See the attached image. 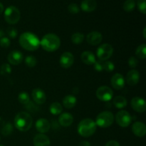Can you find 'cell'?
I'll list each match as a JSON object with an SVG mask.
<instances>
[{"mask_svg": "<svg viewBox=\"0 0 146 146\" xmlns=\"http://www.w3.org/2000/svg\"><path fill=\"white\" fill-rule=\"evenodd\" d=\"M11 73V68L9 64H4L0 68V74L3 76L9 75Z\"/></svg>", "mask_w": 146, "mask_h": 146, "instance_id": "32", "label": "cell"}, {"mask_svg": "<svg viewBox=\"0 0 146 146\" xmlns=\"http://www.w3.org/2000/svg\"><path fill=\"white\" fill-rule=\"evenodd\" d=\"M77 99L74 95H67L63 99V104L65 108H68V109H71V108H74L76 105Z\"/></svg>", "mask_w": 146, "mask_h": 146, "instance_id": "23", "label": "cell"}, {"mask_svg": "<svg viewBox=\"0 0 146 146\" xmlns=\"http://www.w3.org/2000/svg\"><path fill=\"white\" fill-rule=\"evenodd\" d=\"M20 46L25 50L34 51L40 46V40L34 33L27 31L21 34L19 39Z\"/></svg>", "mask_w": 146, "mask_h": 146, "instance_id": "1", "label": "cell"}, {"mask_svg": "<svg viewBox=\"0 0 146 146\" xmlns=\"http://www.w3.org/2000/svg\"><path fill=\"white\" fill-rule=\"evenodd\" d=\"M105 146H120V144L118 141L112 140V141H108Z\"/></svg>", "mask_w": 146, "mask_h": 146, "instance_id": "40", "label": "cell"}, {"mask_svg": "<svg viewBox=\"0 0 146 146\" xmlns=\"http://www.w3.org/2000/svg\"><path fill=\"white\" fill-rule=\"evenodd\" d=\"M36 128L40 133H45L49 131L50 123L46 118H39L36 122Z\"/></svg>", "mask_w": 146, "mask_h": 146, "instance_id": "20", "label": "cell"}, {"mask_svg": "<svg viewBox=\"0 0 146 146\" xmlns=\"http://www.w3.org/2000/svg\"><path fill=\"white\" fill-rule=\"evenodd\" d=\"M111 84L115 90H121L125 86V78L122 74H115L111 79Z\"/></svg>", "mask_w": 146, "mask_h": 146, "instance_id": "13", "label": "cell"}, {"mask_svg": "<svg viewBox=\"0 0 146 146\" xmlns=\"http://www.w3.org/2000/svg\"><path fill=\"white\" fill-rule=\"evenodd\" d=\"M94 68L96 71H104V66H103V61H96L94 64Z\"/></svg>", "mask_w": 146, "mask_h": 146, "instance_id": "39", "label": "cell"}, {"mask_svg": "<svg viewBox=\"0 0 146 146\" xmlns=\"http://www.w3.org/2000/svg\"><path fill=\"white\" fill-rule=\"evenodd\" d=\"M103 66H104V71H107V72H111L115 68V65L112 61H106L105 62L103 63Z\"/></svg>", "mask_w": 146, "mask_h": 146, "instance_id": "33", "label": "cell"}, {"mask_svg": "<svg viewBox=\"0 0 146 146\" xmlns=\"http://www.w3.org/2000/svg\"><path fill=\"white\" fill-rule=\"evenodd\" d=\"M4 32H3L2 30L0 29V38H2V37H4Z\"/></svg>", "mask_w": 146, "mask_h": 146, "instance_id": "43", "label": "cell"}, {"mask_svg": "<svg viewBox=\"0 0 146 146\" xmlns=\"http://www.w3.org/2000/svg\"><path fill=\"white\" fill-rule=\"evenodd\" d=\"M128 64L129 65V66L131 68H134L138 66V61L135 57L134 56H131L129 58H128Z\"/></svg>", "mask_w": 146, "mask_h": 146, "instance_id": "38", "label": "cell"}, {"mask_svg": "<svg viewBox=\"0 0 146 146\" xmlns=\"http://www.w3.org/2000/svg\"><path fill=\"white\" fill-rule=\"evenodd\" d=\"M140 80V74L137 70L132 69L129 71L126 76V82L128 85L133 86L138 84Z\"/></svg>", "mask_w": 146, "mask_h": 146, "instance_id": "16", "label": "cell"}, {"mask_svg": "<svg viewBox=\"0 0 146 146\" xmlns=\"http://www.w3.org/2000/svg\"><path fill=\"white\" fill-rule=\"evenodd\" d=\"M19 102L23 105H27V104L30 102V97L27 93L21 92L19 94L18 96Z\"/></svg>", "mask_w": 146, "mask_h": 146, "instance_id": "29", "label": "cell"}, {"mask_svg": "<svg viewBox=\"0 0 146 146\" xmlns=\"http://www.w3.org/2000/svg\"><path fill=\"white\" fill-rule=\"evenodd\" d=\"M21 13L18 8L14 6H9L4 11V19L8 24H16L19 22Z\"/></svg>", "mask_w": 146, "mask_h": 146, "instance_id": "6", "label": "cell"}, {"mask_svg": "<svg viewBox=\"0 0 146 146\" xmlns=\"http://www.w3.org/2000/svg\"><path fill=\"white\" fill-rule=\"evenodd\" d=\"M49 111L53 115H59L63 111L62 106L58 102H54L51 104L49 107Z\"/></svg>", "mask_w": 146, "mask_h": 146, "instance_id": "25", "label": "cell"}, {"mask_svg": "<svg viewBox=\"0 0 146 146\" xmlns=\"http://www.w3.org/2000/svg\"><path fill=\"white\" fill-rule=\"evenodd\" d=\"M11 44V41L8 37L4 36L0 38V46L3 48H8Z\"/></svg>", "mask_w": 146, "mask_h": 146, "instance_id": "37", "label": "cell"}, {"mask_svg": "<svg viewBox=\"0 0 146 146\" xmlns=\"http://www.w3.org/2000/svg\"><path fill=\"white\" fill-rule=\"evenodd\" d=\"M78 146H91V143L86 141H83L78 144Z\"/></svg>", "mask_w": 146, "mask_h": 146, "instance_id": "41", "label": "cell"}, {"mask_svg": "<svg viewBox=\"0 0 146 146\" xmlns=\"http://www.w3.org/2000/svg\"><path fill=\"white\" fill-rule=\"evenodd\" d=\"M132 131L136 136L144 137L146 134V126L142 122H135L132 125Z\"/></svg>", "mask_w": 146, "mask_h": 146, "instance_id": "18", "label": "cell"}, {"mask_svg": "<svg viewBox=\"0 0 146 146\" xmlns=\"http://www.w3.org/2000/svg\"><path fill=\"white\" fill-rule=\"evenodd\" d=\"M37 64V60L34 56L29 55L26 57L25 58V64L29 68H33Z\"/></svg>", "mask_w": 146, "mask_h": 146, "instance_id": "31", "label": "cell"}, {"mask_svg": "<svg viewBox=\"0 0 146 146\" xmlns=\"http://www.w3.org/2000/svg\"><path fill=\"white\" fill-rule=\"evenodd\" d=\"M131 105L133 109L138 113H144L146 110V104L143 98L141 97H134L131 101Z\"/></svg>", "mask_w": 146, "mask_h": 146, "instance_id": "10", "label": "cell"}, {"mask_svg": "<svg viewBox=\"0 0 146 146\" xmlns=\"http://www.w3.org/2000/svg\"><path fill=\"white\" fill-rule=\"evenodd\" d=\"M145 32H146V27H145V28H144L143 32V38H146V34H145Z\"/></svg>", "mask_w": 146, "mask_h": 146, "instance_id": "44", "label": "cell"}, {"mask_svg": "<svg viewBox=\"0 0 146 146\" xmlns=\"http://www.w3.org/2000/svg\"><path fill=\"white\" fill-rule=\"evenodd\" d=\"M114 119H115V121L119 126L126 128L131 123L132 117L127 111L121 110L117 113Z\"/></svg>", "mask_w": 146, "mask_h": 146, "instance_id": "8", "label": "cell"}, {"mask_svg": "<svg viewBox=\"0 0 146 146\" xmlns=\"http://www.w3.org/2000/svg\"><path fill=\"white\" fill-rule=\"evenodd\" d=\"M97 3L96 0H84L81 4V9L86 12H92L96 10Z\"/></svg>", "mask_w": 146, "mask_h": 146, "instance_id": "21", "label": "cell"}, {"mask_svg": "<svg viewBox=\"0 0 146 146\" xmlns=\"http://www.w3.org/2000/svg\"><path fill=\"white\" fill-rule=\"evenodd\" d=\"M113 54V48L109 44H104L100 46L97 49L96 55L98 59L101 61H107Z\"/></svg>", "mask_w": 146, "mask_h": 146, "instance_id": "7", "label": "cell"}, {"mask_svg": "<svg viewBox=\"0 0 146 146\" xmlns=\"http://www.w3.org/2000/svg\"><path fill=\"white\" fill-rule=\"evenodd\" d=\"M31 96H32L33 100L34 102L37 104H44L46 100V96L45 92L41 88H34L31 92Z\"/></svg>", "mask_w": 146, "mask_h": 146, "instance_id": "14", "label": "cell"}, {"mask_svg": "<svg viewBox=\"0 0 146 146\" xmlns=\"http://www.w3.org/2000/svg\"><path fill=\"white\" fill-rule=\"evenodd\" d=\"M14 125L19 131H28L32 126L33 119L30 114L27 112H20L14 118Z\"/></svg>", "mask_w": 146, "mask_h": 146, "instance_id": "3", "label": "cell"}, {"mask_svg": "<svg viewBox=\"0 0 146 146\" xmlns=\"http://www.w3.org/2000/svg\"><path fill=\"white\" fill-rule=\"evenodd\" d=\"M97 125L91 118H84L80 121L77 127V131L81 136L88 138L95 133Z\"/></svg>", "mask_w": 146, "mask_h": 146, "instance_id": "4", "label": "cell"}, {"mask_svg": "<svg viewBox=\"0 0 146 146\" xmlns=\"http://www.w3.org/2000/svg\"><path fill=\"white\" fill-rule=\"evenodd\" d=\"M13 131V125L10 123H7L4 126L2 127L1 130V133L4 136H8L12 133Z\"/></svg>", "mask_w": 146, "mask_h": 146, "instance_id": "30", "label": "cell"}, {"mask_svg": "<svg viewBox=\"0 0 146 146\" xmlns=\"http://www.w3.org/2000/svg\"><path fill=\"white\" fill-rule=\"evenodd\" d=\"M113 105L117 108H118V109H122V108L127 106L128 101H127V99L124 96H115L113 98Z\"/></svg>", "mask_w": 146, "mask_h": 146, "instance_id": "24", "label": "cell"}, {"mask_svg": "<svg viewBox=\"0 0 146 146\" xmlns=\"http://www.w3.org/2000/svg\"><path fill=\"white\" fill-rule=\"evenodd\" d=\"M81 61L86 65H94V63L96 62L95 55L94 53L90 51H85L81 54Z\"/></svg>", "mask_w": 146, "mask_h": 146, "instance_id": "22", "label": "cell"}, {"mask_svg": "<svg viewBox=\"0 0 146 146\" xmlns=\"http://www.w3.org/2000/svg\"><path fill=\"white\" fill-rule=\"evenodd\" d=\"M103 40V36L99 31H91L86 36V41L90 45L96 46L101 44Z\"/></svg>", "mask_w": 146, "mask_h": 146, "instance_id": "15", "label": "cell"}, {"mask_svg": "<svg viewBox=\"0 0 146 146\" xmlns=\"http://www.w3.org/2000/svg\"><path fill=\"white\" fill-rule=\"evenodd\" d=\"M138 10L142 14H146V0H138Z\"/></svg>", "mask_w": 146, "mask_h": 146, "instance_id": "35", "label": "cell"}, {"mask_svg": "<svg viewBox=\"0 0 146 146\" xmlns=\"http://www.w3.org/2000/svg\"><path fill=\"white\" fill-rule=\"evenodd\" d=\"M40 46L48 52H54L56 51L61 46V40L56 34L49 33L43 36L40 41Z\"/></svg>", "mask_w": 146, "mask_h": 146, "instance_id": "2", "label": "cell"}, {"mask_svg": "<svg viewBox=\"0 0 146 146\" xmlns=\"http://www.w3.org/2000/svg\"><path fill=\"white\" fill-rule=\"evenodd\" d=\"M33 142L34 146H50L51 145L50 139L44 133L36 134L34 136Z\"/></svg>", "mask_w": 146, "mask_h": 146, "instance_id": "17", "label": "cell"}, {"mask_svg": "<svg viewBox=\"0 0 146 146\" xmlns=\"http://www.w3.org/2000/svg\"><path fill=\"white\" fill-rule=\"evenodd\" d=\"M4 11V5L0 2V14Z\"/></svg>", "mask_w": 146, "mask_h": 146, "instance_id": "42", "label": "cell"}, {"mask_svg": "<svg viewBox=\"0 0 146 146\" xmlns=\"http://www.w3.org/2000/svg\"><path fill=\"white\" fill-rule=\"evenodd\" d=\"M73 122H74V117L68 112L63 113L58 117V123L63 127L70 126Z\"/></svg>", "mask_w": 146, "mask_h": 146, "instance_id": "19", "label": "cell"}, {"mask_svg": "<svg viewBox=\"0 0 146 146\" xmlns=\"http://www.w3.org/2000/svg\"><path fill=\"white\" fill-rule=\"evenodd\" d=\"M96 95L100 101L107 102L112 99L113 92L110 87L106 86H102L96 90Z\"/></svg>", "mask_w": 146, "mask_h": 146, "instance_id": "9", "label": "cell"}, {"mask_svg": "<svg viewBox=\"0 0 146 146\" xmlns=\"http://www.w3.org/2000/svg\"><path fill=\"white\" fill-rule=\"evenodd\" d=\"M0 146H4V145H0Z\"/></svg>", "mask_w": 146, "mask_h": 146, "instance_id": "45", "label": "cell"}, {"mask_svg": "<svg viewBox=\"0 0 146 146\" xmlns=\"http://www.w3.org/2000/svg\"><path fill=\"white\" fill-rule=\"evenodd\" d=\"M0 141H1V138H0Z\"/></svg>", "mask_w": 146, "mask_h": 146, "instance_id": "46", "label": "cell"}, {"mask_svg": "<svg viewBox=\"0 0 146 146\" xmlns=\"http://www.w3.org/2000/svg\"><path fill=\"white\" fill-rule=\"evenodd\" d=\"M68 10L71 14H76L78 13H79L80 11V8L78 7V6L75 3H71L68 5Z\"/></svg>", "mask_w": 146, "mask_h": 146, "instance_id": "34", "label": "cell"}, {"mask_svg": "<svg viewBox=\"0 0 146 146\" xmlns=\"http://www.w3.org/2000/svg\"><path fill=\"white\" fill-rule=\"evenodd\" d=\"M84 34L81 32L74 33L71 36V41L74 44H80L84 41Z\"/></svg>", "mask_w": 146, "mask_h": 146, "instance_id": "27", "label": "cell"}, {"mask_svg": "<svg viewBox=\"0 0 146 146\" xmlns=\"http://www.w3.org/2000/svg\"><path fill=\"white\" fill-rule=\"evenodd\" d=\"M74 56L71 52H64L61 54L59 59V64L64 68H68L74 64Z\"/></svg>", "mask_w": 146, "mask_h": 146, "instance_id": "11", "label": "cell"}, {"mask_svg": "<svg viewBox=\"0 0 146 146\" xmlns=\"http://www.w3.org/2000/svg\"><path fill=\"white\" fill-rule=\"evenodd\" d=\"M135 54L138 58L145 59L146 58V44H143L138 46L135 50Z\"/></svg>", "mask_w": 146, "mask_h": 146, "instance_id": "26", "label": "cell"}, {"mask_svg": "<svg viewBox=\"0 0 146 146\" xmlns=\"http://www.w3.org/2000/svg\"><path fill=\"white\" fill-rule=\"evenodd\" d=\"M135 0H126L124 2L123 6V9L125 10L127 12H131L133 10L135 9Z\"/></svg>", "mask_w": 146, "mask_h": 146, "instance_id": "28", "label": "cell"}, {"mask_svg": "<svg viewBox=\"0 0 146 146\" xmlns=\"http://www.w3.org/2000/svg\"><path fill=\"white\" fill-rule=\"evenodd\" d=\"M23 59H24L23 54L18 50L11 51L7 56L8 62L12 65H19L22 62Z\"/></svg>", "mask_w": 146, "mask_h": 146, "instance_id": "12", "label": "cell"}, {"mask_svg": "<svg viewBox=\"0 0 146 146\" xmlns=\"http://www.w3.org/2000/svg\"><path fill=\"white\" fill-rule=\"evenodd\" d=\"M7 35L11 38H16L17 36V35H18V31L15 28H14V27H9L7 30Z\"/></svg>", "mask_w": 146, "mask_h": 146, "instance_id": "36", "label": "cell"}, {"mask_svg": "<svg viewBox=\"0 0 146 146\" xmlns=\"http://www.w3.org/2000/svg\"><path fill=\"white\" fill-rule=\"evenodd\" d=\"M114 121V115L111 111H105L100 113L96 119V124L101 128H108L111 126Z\"/></svg>", "mask_w": 146, "mask_h": 146, "instance_id": "5", "label": "cell"}]
</instances>
